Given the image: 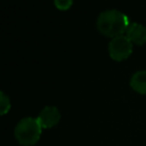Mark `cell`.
I'll use <instances>...</instances> for the list:
<instances>
[{
    "label": "cell",
    "mask_w": 146,
    "mask_h": 146,
    "mask_svg": "<svg viewBox=\"0 0 146 146\" xmlns=\"http://www.w3.org/2000/svg\"><path fill=\"white\" fill-rule=\"evenodd\" d=\"M97 29L107 36H117L127 32L129 17L117 9H105L97 17Z\"/></svg>",
    "instance_id": "obj_1"
},
{
    "label": "cell",
    "mask_w": 146,
    "mask_h": 146,
    "mask_svg": "<svg viewBox=\"0 0 146 146\" xmlns=\"http://www.w3.org/2000/svg\"><path fill=\"white\" fill-rule=\"evenodd\" d=\"M42 127L38 120V117H32V116H26L21 119L14 130L16 139L25 146L33 145L34 143L38 141L41 135Z\"/></svg>",
    "instance_id": "obj_2"
},
{
    "label": "cell",
    "mask_w": 146,
    "mask_h": 146,
    "mask_svg": "<svg viewBox=\"0 0 146 146\" xmlns=\"http://www.w3.org/2000/svg\"><path fill=\"white\" fill-rule=\"evenodd\" d=\"M110 56L115 60H122L132 52V41L124 34L111 39L108 43Z\"/></svg>",
    "instance_id": "obj_3"
},
{
    "label": "cell",
    "mask_w": 146,
    "mask_h": 146,
    "mask_svg": "<svg viewBox=\"0 0 146 146\" xmlns=\"http://www.w3.org/2000/svg\"><path fill=\"white\" fill-rule=\"evenodd\" d=\"M38 120L42 128H51L52 125L57 124L60 120V113L56 106L48 105L40 111Z\"/></svg>",
    "instance_id": "obj_4"
},
{
    "label": "cell",
    "mask_w": 146,
    "mask_h": 146,
    "mask_svg": "<svg viewBox=\"0 0 146 146\" xmlns=\"http://www.w3.org/2000/svg\"><path fill=\"white\" fill-rule=\"evenodd\" d=\"M125 33V35L132 41V43L143 44L146 42V26L140 23H130Z\"/></svg>",
    "instance_id": "obj_5"
},
{
    "label": "cell",
    "mask_w": 146,
    "mask_h": 146,
    "mask_svg": "<svg viewBox=\"0 0 146 146\" xmlns=\"http://www.w3.org/2000/svg\"><path fill=\"white\" fill-rule=\"evenodd\" d=\"M130 86L140 94H146V70L135 72L130 79Z\"/></svg>",
    "instance_id": "obj_6"
},
{
    "label": "cell",
    "mask_w": 146,
    "mask_h": 146,
    "mask_svg": "<svg viewBox=\"0 0 146 146\" xmlns=\"http://www.w3.org/2000/svg\"><path fill=\"white\" fill-rule=\"evenodd\" d=\"M10 108V99L9 97L3 92L0 91V113L6 114Z\"/></svg>",
    "instance_id": "obj_7"
},
{
    "label": "cell",
    "mask_w": 146,
    "mask_h": 146,
    "mask_svg": "<svg viewBox=\"0 0 146 146\" xmlns=\"http://www.w3.org/2000/svg\"><path fill=\"white\" fill-rule=\"evenodd\" d=\"M54 3H55V6H56L58 9L64 10V9H67V8L73 3V1H72V0H55Z\"/></svg>",
    "instance_id": "obj_8"
}]
</instances>
